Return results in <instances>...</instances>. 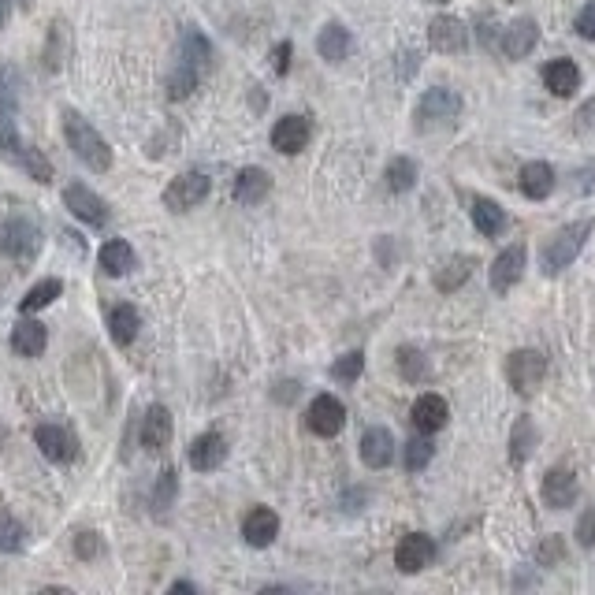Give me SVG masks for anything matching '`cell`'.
Returning a JSON list of instances; mask_svg holds the SVG:
<instances>
[{"label":"cell","mask_w":595,"mask_h":595,"mask_svg":"<svg viewBox=\"0 0 595 595\" xmlns=\"http://www.w3.org/2000/svg\"><path fill=\"white\" fill-rule=\"evenodd\" d=\"M138 328H142V313H138L131 302L116 305V309L108 313V335H112V343H116L119 350H127V346L138 339Z\"/></svg>","instance_id":"603a6c76"},{"label":"cell","mask_w":595,"mask_h":595,"mask_svg":"<svg viewBox=\"0 0 595 595\" xmlns=\"http://www.w3.org/2000/svg\"><path fill=\"white\" fill-rule=\"evenodd\" d=\"M209 175L205 172H183L175 175L172 183H168V190H164V209L172 212H186V209H198L201 201L209 198Z\"/></svg>","instance_id":"8992f818"},{"label":"cell","mask_w":595,"mask_h":595,"mask_svg":"<svg viewBox=\"0 0 595 595\" xmlns=\"http://www.w3.org/2000/svg\"><path fill=\"white\" fill-rule=\"evenodd\" d=\"M64 34H67L64 19H56V23H53V41H49V49H45V67H49V71H60V64L67 60V45H60V41H64Z\"/></svg>","instance_id":"7bdbcfd3"},{"label":"cell","mask_w":595,"mask_h":595,"mask_svg":"<svg viewBox=\"0 0 595 595\" xmlns=\"http://www.w3.org/2000/svg\"><path fill=\"white\" fill-rule=\"evenodd\" d=\"M172 592H198V588H194L190 581H175V584H172Z\"/></svg>","instance_id":"db71d44e"},{"label":"cell","mask_w":595,"mask_h":595,"mask_svg":"<svg viewBox=\"0 0 595 595\" xmlns=\"http://www.w3.org/2000/svg\"><path fill=\"white\" fill-rule=\"evenodd\" d=\"M309 138H313V123L305 116H283L276 127H272V149L287 153V157L302 153V149L309 146Z\"/></svg>","instance_id":"4fadbf2b"},{"label":"cell","mask_w":595,"mask_h":595,"mask_svg":"<svg viewBox=\"0 0 595 595\" xmlns=\"http://www.w3.org/2000/svg\"><path fill=\"white\" fill-rule=\"evenodd\" d=\"M317 53L328 60V64H343L346 56L354 53V38L343 23H328V27L317 34Z\"/></svg>","instance_id":"83f0119b"},{"label":"cell","mask_w":595,"mask_h":595,"mask_svg":"<svg viewBox=\"0 0 595 595\" xmlns=\"http://www.w3.org/2000/svg\"><path fill=\"white\" fill-rule=\"evenodd\" d=\"M480 38H484V49L495 53V49H499V41H503V34H495V27H491L488 19H480Z\"/></svg>","instance_id":"816d5d0a"},{"label":"cell","mask_w":595,"mask_h":595,"mask_svg":"<svg viewBox=\"0 0 595 595\" xmlns=\"http://www.w3.org/2000/svg\"><path fill=\"white\" fill-rule=\"evenodd\" d=\"M60 294H64V283H60V279H38L27 291V298L19 302V309H23V313H38L45 305H53Z\"/></svg>","instance_id":"d6a6232c"},{"label":"cell","mask_w":595,"mask_h":595,"mask_svg":"<svg viewBox=\"0 0 595 595\" xmlns=\"http://www.w3.org/2000/svg\"><path fill=\"white\" fill-rule=\"evenodd\" d=\"M279 536V514L276 510H268V506H253L250 514L242 517V540L250 543V547H268V543H276Z\"/></svg>","instance_id":"2e32d148"},{"label":"cell","mask_w":595,"mask_h":595,"mask_svg":"<svg viewBox=\"0 0 595 595\" xmlns=\"http://www.w3.org/2000/svg\"><path fill=\"white\" fill-rule=\"evenodd\" d=\"M175 491H179V476H175V469H164L157 480V488H153V510H168V506L175 503Z\"/></svg>","instance_id":"b9f144b4"},{"label":"cell","mask_w":595,"mask_h":595,"mask_svg":"<svg viewBox=\"0 0 595 595\" xmlns=\"http://www.w3.org/2000/svg\"><path fill=\"white\" fill-rule=\"evenodd\" d=\"M462 93L450 90V86H432V90H424V97L417 101L413 108V123H417V131H447L458 123L462 116Z\"/></svg>","instance_id":"3957f363"},{"label":"cell","mask_w":595,"mask_h":595,"mask_svg":"<svg viewBox=\"0 0 595 595\" xmlns=\"http://www.w3.org/2000/svg\"><path fill=\"white\" fill-rule=\"evenodd\" d=\"M19 168H23L30 179H38V183H49V179H53V160L45 157L41 149L27 146V153H23V160H19Z\"/></svg>","instance_id":"60d3db41"},{"label":"cell","mask_w":595,"mask_h":595,"mask_svg":"<svg viewBox=\"0 0 595 595\" xmlns=\"http://www.w3.org/2000/svg\"><path fill=\"white\" fill-rule=\"evenodd\" d=\"M547 376V357L540 350H514L506 357V384L514 387L517 395H529L543 384Z\"/></svg>","instance_id":"5b68a950"},{"label":"cell","mask_w":595,"mask_h":595,"mask_svg":"<svg viewBox=\"0 0 595 595\" xmlns=\"http://www.w3.org/2000/svg\"><path fill=\"white\" fill-rule=\"evenodd\" d=\"M179 60H183V64H190V67H198L201 75H205V71H209V64H212V45H209V38H205L201 30L186 27V30H183V38H179Z\"/></svg>","instance_id":"f546056e"},{"label":"cell","mask_w":595,"mask_h":595,"mask_svg":"<svg viewBox=\"0 0 595 595\" xmlns=\"http://www.w3.org/2000/svg\"><path fill=\"white\" fill-rule=\"evenodd\" d=\"M543 503L551 506V510H569V506L577 503V495H581V488H577V476L569 473V469H551V473L543 476Z\"/></svg>","instance_id":"9a60e30c"},{"label":"cell","mask_w":595,"mask_h":595,"mask_svg":"<svg viewBox=\"0 0 595 595\" xmlns=\"http://www.w3.org/2000/svg\"><path fill=\"white\" fill-rule=\"evenodd\" d=\"M34 443L56 465H67L79 458V436L71 428H64V424H38L34 428Z\"/></svg>","instance_id":"52a82bcc"},{"label":"cell","mask_w":595,"mask_h":595,"mask_svg":"<svg viewBox=\"0 0 595 595\" xmlns=\"http://www.w3.org/2000/svg\"><path fill=\"white\" fill-rule=\"evenodd\" d=\"M536 41H540V23H536V19H514V23L503 30L499 49H503L510 60H525V56L536 49Z\"/></svg>","instance_id":"ac0fdd59"},{"label":"cell","mask_w":595,"mask_h":595,"mask_svg":"<svg viewBox=\"0 0 595 595\" xmlns=\"http://www.w3.org/2000/svg\"><path fill=\"white\" fill-rule=\"evenodd\" d=\"M64 205H67V212L71 216H79L82 224H90V227H105L108 224V205L97 194H93L90 186H82V183H67L64 186Z\"/></svg>","instance_id":"9c48e42d"},{"label":"cell","mask_w":595,"mask_h":595,"mask_svg":"<svg viewBox=\"0 0 595 595\" xmlns=\"http://www.w3.org/2000/svg\"><path fill=\"white\" fill-rule=\"evenodd\" d=\"M436 458V447L428 443L424 436H417V439H406V450H402V465L410 469V473H421L424 465Z\"/></svg>","instance_id":"74e56055"},{"label":"cell","mask_w":595,"mask_h":595,"mask_svg":"<svg viewBox=\"0 0 595 595\" xmlns=\"http://www.w3.org/2000/svg\"><path fill=\"white\" fill-rule=\"evenodd\" d=\"M410 417H413V424H417V432H424V436H432V432H439V428H443V424L450 421L447 398L436 395V391H428V395H421L417 402H413Z\"/></svg>","instance_id":"d6986e66"},{"label":"cell","mask_w":595,"mask_h":595,"mask_svg":"<svg viewBox=\"0 0 595 595\" xmlns=\"http://www.w3.org/2000/svg\"><path fill=\"white\" fill-rule=\"evenodd\" d=\"M272 194V175L265 168H242L235 179V201L238 205H261Z\"/></svg>","instance_id":"d4e9b609"},{"label":"cell","mask_w":595,"mask_h":595,"mask_svg":"<svg viewBox=\"0 0 595 595\" xmlns=\"http://www.w3.org/2000/svg\"><path fill=\"white\" fill-rule=\"evenodd\" d=\"M536 443H540L536 421H532V417H517L514 428H510V465H514V469H521V465L532 458Z\"/></svg>","instance_id":"f1b7e54d"},{"label":"cell","mask_w":595,"mask_h":595,"mask_svg":"<svg viewBox=\"0 0 595 595\" xmlns=\"http://www.w3.org/2000/svg\"><path fill=\"white\" fill-rule=\"evenodd\" d=\"M562 558H566V543H562V536H543V543L536 547V562L547 569V566H555V562H562Z\"/></svg>","instance_id":"ee69618b"},{"label":"cell","mask_w":595,"mask_h":595,"mask_svg":"<svg viewBox=\"0 0 595 595\" xmlns=\"http://www.w3.org/2000/svg\"><path fill=\"white\" fill-rule=\"evenodd\" d=\"M417 60H421L417 53L398 56V79H413V75H417Z\"/></svg>","instance_id":"f907efd6"},{"label":"cell","mask_w":595,"mask_h":595,"mask_svg":"<svg viewBox=\"0 0 595 595\" xmlns=\"http://www.w3.org/2000/svg\"><path fill=\"white\" fill-rule=\"evenodd\" d=\"M432 558H436V540L428 532H410L395 547V566L402 573H421L424 566H432Z\"/></svg>","instance_id":"30bf717a"},{"label":"cell","mask_w":595,"mask_h":595,"mask_svg":"<svg viewBox=\"0 0 595 595\" xmlns=\"http://www.w3.org/2000/svg\"><path fill=\"white\" fill-rule=\"evenodd\" d=\"M361 462L369 465V469H387V465L395 462V436L387 432L384 424L365 428V436H361Z\"/></svg>","instance_id":"e0dca14e"},{"label":"cell","mask_w":595,"mask_h":595,"mask_svg":"<svg viewBox=\"0 0 595 595\" xmlns=\"http://www.w3.org/2000/svg\"><path fill=\"white\" fill-rule=\"evenodd\" d=\"M97 261H101V272L112 279L127 276V272H134V265H138V253L131 250V242H123V238H108L105 246H101V253H97Z\"/></svg>","instance_id":"44dd1931"},{"label":"cell","mask_w":595,"mask_h":595,"mask_svg":"<svg viewBox=\"0 0 595 595\" xmlns=\"http://www.w3.org/2000/svg\"><path fill=\"white\" fill-rule=\"evenodd\" d=\"M595 231V220L588 216V220H573V224L558 227L555 238L543 246L540 253V268L547 272V276H558V272H566L573 261H577V253L584 250V242L592 238Z\"/></svg>","instance_id":"7a4b0ae2"},{"label":"cell","mask_w":595,"mask_h":595,"mask_svg":"<svg viewBox=\"0 0 595 595\" xmlns=\"http://www.w3.org/2000/svg\"><path fill=\"white\" fill-rule=\"evenodd\" d=\"M432 4H447V0H432Z\"/></svg>","instance_id":"11a10c76"},{"label":"cell","mask_w":595,"mask_h":595,"mask_svg":"<svg viewBox=\"0 0 595 595\" xmlns=\"http://www.w3.org/2000/svg\"><path fill=\"white\" fill-rule=\"evenodd\" d=\"M172 413H168V406H149L146 421H142V447L146 450H164L168 443H172Z\"/></svg>","instance_id":"4316f807"},{"label":"cell","mask_w":595,"mask_h":595,"mask_svg":"<svg viewBox=\"0 0 595 595\" xmlns=\"http://www.w3.org/2000/svg\"><path fill=\"white\" fill-rule=\"evenodd\" d=\"M543 86L547 93H555V97H573V93L581 90V67L573 64V60H551V64L543 67Z\"/></svg>","instance_id":"ffe728a7"},{"label":"cell","mask_w":595,"mask_h":595,"mask_svg":"<svg viewBox=\"0 0 595 595\" xmlns=\"http://www.w3.org/2000/svg\"><path fill=\"white\" fill-rule=\"evenodd\" d=\"M361 372H365V354H361V350H350V354L335 357V365H331V380H339V384H354Z\"/></svg>","instance_id":"f35d334b"},{"label":"cell","mask_w":595,"mask_h":595,"mask_svg":"<svg viewBox=\"0 0 595 595\" xmlns=\"http://www.w3.org/2000/svg\"><path fill=\"white\" fill-rule=\"evenodd\" d=\"M573 131H577V134H592L595 131V97H588V101L577 108V116H573Z\"/></svg>","instance_id":"7dc6e473"},{"label":"cell","mask_w":595,"mask_h":595,"mask_svg":"<svg viewBox=\"0 0 595 595\" xmlns=\"http://www.w3.org/2000/svg\"><path fill=\"white\" fill-rule=\"evenodd\" d=\"M23 153H27V142H23V134H19V127H15V119L0 112V157H8L19 164Z\"/></svg>","instance_id":"e575fe53"},{"label":"cell","mask_w":595,"mask_h":595,"mask_svg":"<svg viewBox=\"0 0 595 595\" xmlns=\"http://www.w3.org/2000/svg\"><path fill=\"white\" fill-rule=\"evenodd\" d=\"M105 551V540H101V532H79L75 536V555L82 558V562H93V558Z\"/></svg>","instance_id":"f6af8a7d"},{"label":"cell","mask_w":595,"mask_h":595,"mask_svg":"<svg viewBox=\"0 0 595 595\" xmlns=\"http://www.w3.org/2000/svg\"><path fill=\"white\" fill-rule=\"evenodd\" d=\"M64 138L71 153L90 168V172H108L112 168V146L105 142V134H97L90 119L75 112V108H64Z\"/></svg>","instance_id":"6da1fadb"},{"label":"cell","mask_w":595,"mask_h":595,"mask_svg":"<svg viewBox=\"0 0 595 595\" xmlns=\"http://www.w3.org/2000/svg\"><path fill=\"white\" fill-rule=\"evenodd\" d=\"M198 82H201L198 67H190V64H183V60H175L172 75H168V97H172V101H183V97H190V93L198 90Z\"/></svg>","instance_id":"836d02e7"},{"label":"cell","mask_w":595,"mask_h":595,"mask_svg":"<svg viewBox=\"0 0 595 595\" xmlns=\"http://www.w3.org/2000/svg\"><path fill=\"white\" fill-rule=\"evenodd\" d=\"M23 543H27V529H23V521L12 514H0V555H15V551H23Z\"/></svg>","instance_id":"8d00e7d4"},{"label":"cell","mask_w":595,"mask_h":595,"mask_svg":"<svg viewBox=\"0 0 595 595\" xmlns=\"http://www.w3.org/2000/svg\"><path fill=\"white\" fill-rule=\"evenodd\" d=\"M525 276V246H506L491 265V291L510 294Z\"/></svg>","instance_id":"7c38bea8"},{"label":"cell","mask_w":595,"mask_h":595,"mask_svg":"<svg viewBox=\"0 0 595 595\" xmlns=\"http://www.w3.org/2000/svg\"><path fill=\"white\" fill-rule=\"evenodd\" d=\"M49 346V331L41 320H30V313L12 328V350L19 357H38Z\"/></svg>","instance_id":"cb8c5ba5"},{"label":"cell","mask_w":595,"mask_h":595,"mask_svg":"<svg viewBox=\"0 0 595 595\" xmlns=\"http://www.w3.org/2000/svg\"><path fill=\"white\" fill-rule=\"evenodd\" d=\"M387 190L391 194H406V190H413V183H417V160L413 157H395L391 164H387Z\"/></svg>","instance_id":"1f68e13d"},{"label":"cell","mask_w":595,"mask_h":595,"mask_svg":"<svg viewBox=\"0 0 595 595\" xmlns=\"http://www.w3.org/2000/svg\"><path fill=\"white\" fill-rule=\"evenodd\" d=\"M19 108V71L15 67H0V112L15 116Z\"/></svg>","instance_id":"ab89813d"},{"label":"cell","mask_w":595,"mask_h":595,"mask_svg":"<svg viewBox=\"0 0 595 595\" xmlns=\"http://www.w3.org/2000/svg\"><path fill=\"white\" fill-rule=\"evenodd\" d=\"M8 15H12V0H0V30L8 23Z\"/></svg>","instance_id":"f5cc1de1"},{"label":"cell","mask_w":595,"mask_h":595,"mask_svg":"<svg viewBox=\"0 0 595 595\" xmlns=\"http://www.w3.org/2000/svg\"><path fill=\"white\" fill-rule=\"evenodd\" d=\"M469 216H473V227L484 238H499L506 227H510V220H506V209L499 205V201H491V198H473V209H469Z\"/></svg>","instance_id":"484cf974"},{"label":"cell","mask_w":595,"mask_h":595,"mask_svg":"<svg viewBox=\"0 0 595 595\" xmlns=\"http://www.w3.org/2000/svg\"><path fill=\"white\" fill-rule=\"evenodd\" d=\"M305 424H309L313 436H324V439L339 436L346 424V406L335 395H317L309 402V410H305Z\"/></svg>","instance_id":"ba28073f"},{"label":"cell","mask_w":595,"mask_h":595,"mask_svg":"<svg viewBox=\"0 0 595 595\" xmlns=\"http://www.w3.org/2000/svg\"><path fill=\"white\" fill-rule=\"evenodd\" d=\"M473 257H450L447 265L443 268H436V291H443V294H450V291H458L465 279L473 276Z\"/></svg>","instance_id":"4dcf8cb0"},{"label":"cell","mask_w":595,"mask_h":595,"mask_svg":"<svg viewBox=\"0 0 595 595\" xmlns=\"http://www.w3.org/2000/svg\"><path fill=\"white\" fill-rule=\"evenodd\" d=\"M41 253V227L27 216H12L0 224V257L15 265H30Z\"/></svg>","instance_id":"277c9868"},{"label":"cell","mask_w":595,"mask_h":595,"mask_svg":"<svg viewBox=\"0 0 595 595\" xmlns=\"http://www.w3.org/2000/svg\"><path fill=\"white\" fill-rule=\"evenodd\" d=\"M428 41H432L436 53L458 56L465 53V45H469V27H465L462 19H454V15H436V19L428 23Z\"/></svg>","instance_id":"8fae6325"},{"label":"cell","mask_w":595,"mask_h":595,"mask_svg":"<svg viewBox=\"0 0 595 595\" xmlns=\"http://www.w3.org/2000/svg\"><path fill=\"white\" fill-rule=\"evenodd\" d=\"M291 56H294L291 41H279L276 49H272V71H276V75H287V71H291Z\"/></svg>","instance_id":"681fc988"},{"label":"cell","mask_w":595,"mask_h":595,"mask_svg":"<svg viewBox=\"0 0 595 595\" xmlns=\"http://www.w3.org/2000/svg\"><path fill=\"white\" fill-rule=\"evenodd\" d=\"M398 372L406 376V384H421L424 376H428V361H424V354L417 350V346H398Z\"/></svg>","instance_id":"d590c367"},{"label":"cell","mask_w":595,"mask_h":595,"mask_svg":"<svg viewBox=\"0 0 595 595\" xmlns=\"http://www.w3.org/2000/svg\"><path fill=\"white\" fill-rule=\"evenodd\" d=\"M521 194L525 198H532V201H543V198H551V190H555V168L547 164V160H532V164H525L521 168Z\"/></svg>","instance_id":"7402d4cb"},{"label":"cell","mask_w":595,"mask_h":595,"mask_svg":"<svg viewBox=\"0 0 595 595\" xmlns=\"http://www.w3.org/2000/svg\"><path fill=\"white\" fill-rule=\"evenodd\" d=\"M186 458H190V469H198V473H212V469H220L227 458V439L220 432H201L190 450H186Z\"/></svg>","instance_id":"5bb4252c"},{"label":"cell","mask_w":595,"mask_h":595,"mask_svg":"<svg viewBox=\"0 0 595 595\" xmlns=\"http://www.w3.org/2000/svg\"><path fill=\"white\" fill-rule=\"evenodd\" d=\"M577 543L581 547H595V506H588L577 521Z\"/></svg>","instance_id":"c3c4849f"},{"label":"cell","mask_w":595,"mask_h":595,"mask_svg":"<svg viewBox=\"0 0 595 595\" xmlns=\"http://www.w3.org/2000/svg\"><path fill=\"white\" fill-rule=\"evenodd\" d=\"M573 30H577L584 41H595V0H588L581 12H577V19H573Z\"/></svg>","instance_id":"bcb514c9"}]
</instances>
